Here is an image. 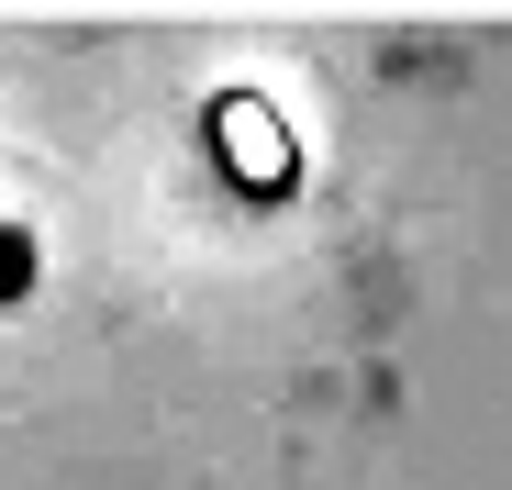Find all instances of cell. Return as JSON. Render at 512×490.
Here are the masks:
<instances>
[{"mask_svg": "<svg viewBox=\"0 0 512 490\" xmlns=\"http://www.w3.org/2000/svg\"><path fill=\"white\" fill-rule=\"evenodd\" d=\"M23 290H34V234L0 223V301H23Z\"/></svg>", "mask_w": 512, "mask_h": 490, "instance_id": "1", "label": "cell"}]
</instances>
